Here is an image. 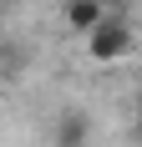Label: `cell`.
I'll list each match as a JSON object with an SVG mask.
<instances>
[{
	"label": "cell",
	"instance_id": "6da1fadb",
	"mask_svg": "<svg viewBox=\"0 0 142 147\" xmlns=\"http://www.w3.org/2000/svg\"><path fill=\"white\" fill-rule=\"evenodd\" d=\"M137 51V36H132V20L122 10H112L101 20L91 36H86V61H97V66H112V61H127Z\"/></svg>",
	"mask_w": 142,
	"mask_h": 147
},
{
	"label": "cell",
	"instance_id": "7a4b0ae2",
	"mask_svg": "<svg viewBox=\"0 0 142 147\" xmlns=\"http://www.w3.org/2000/svg\"><path fill=\"white\" fill-rule=\"evenodd\" d=\"M86 142H91V112H81V107H66V112H56L51 147H86Z\"/></svg>",
	"mask_w": 142,
	"mask_h": 147
},
{
	"label": "cell",
	"instance_id": "3957f363",
	"mask_svg": "<svg viewBox=\"0 0 142 147\" xmlns=\"http://www.w3.org/2000/svg\"><path fill=\"white\" fill-rule=\"evenodd\" d=\"M107 15H112L107 0H66V26H71V36H81V41L107 20Z\"/></svg>",
	"mask_w": 142,
	"mask_h": 147
},
{
	"label": "cell",
	"instance_id": "277c9868",
	"mask_svg": "<svg viewBox=\"0 0 142 147\" xmlns=\"http://www.w3.org/2000/svg\"><path fill=\"white\" fill-rule=\"evenodd\" d=\"M132 142L142 147V112H137V122H132Z\"/></svg>",
	"mask_w": 142,
	"mask_h": 147
},
{
	"label": "cell",
	"instance_id": "5b68a950",
	"mask_svg": "<svg viewBox=\"0 0 142 147\" xmlns=\"http://www.w3.org/2000/svg\"><path fill=\"white\" fill-rule=\"evenodd\" d=\"M107 5H112V10H122V15H127V0H107Z\"/></svg>",
	"mask_w": 142,
	"mask_h": 147
},
{
	"label": "cell",
	"instance_id": "8992f818",
	"mask_svg": "<svg viewBox=\"0 0 142 147\" xmlns=\"http://www.w3.org/2000/svg\"><path fill=\"white\" fill-rule=\"evenodd\" d=\"M137 66H142V46H137Z\"/></svg>",
	"mask_w": 142,
	"mask_h": 147
}]
</instances>
